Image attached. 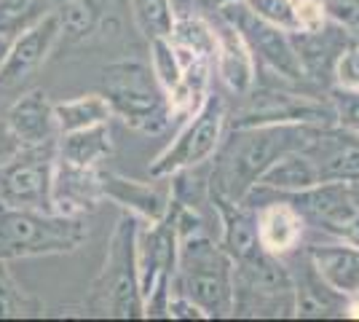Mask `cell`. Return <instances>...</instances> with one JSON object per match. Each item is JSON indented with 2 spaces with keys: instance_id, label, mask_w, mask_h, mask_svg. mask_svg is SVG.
<instances>
[{
  "instance_id": "cell-1",
  "label": "cell",
  "mask_w": 359,
  "mask_h": 322,
  "mask_svg": "<svg viewBox=\"0 0 359 322\" xmlns=\"http://www.w3.org/2000/svg\"><path fill=\"white\" fill-rule=\"evenodd\" d=\"M314 123H271V126H236L228 129L215 151L210 169V191L225 199L244 201L260 175L287 151L306 148Z\"/></svg>"
},
{
  "instance_id": "cell-2",
  "label": "cell",
  "mask_w": 359,
  "mask_h": 322,
  "mask_svg": "<svg viewBox=\"0 0 359 322\" xmlns=\"http://www.w3.org/2000/svg\"><path fill=\"white\" fill-rule=\"evenodd\" d=\"M142 220L132 213H121L107 242L105 263L89 288L86 309L102 317L137 320L145 317V301L137 271V234Z\"/></svg>"
},
{
  "instance_id": "cell-3",
  "label": "cell",
  "mask_w": 359,
  "mask_h": 322,
  "mask_svg": "<svg viewBox=\"0 0 359 322\" xmlns=\"http://www.w3.org/2000/svg\"><path fill=\"white\" fill-rule=\"evenodd\" d=\"M172 293L191 298L207 320L233 317V258L207 234L182 239Z\"/></svg>"
},
{
  "instance_id": "cell-4",
  "label": "cell",
  "mask_w": 359,
  "mask_h": 322,
  "mask_svg": "<svg viewBox=\"0 0 359 322\" xmlns=\"http://www.w3.org/2000/svg\"><path fill=\"white\" fill-rule=\"evenodd\" d=\"M113 116L140 135H161L169 129L175 110L148 62L121 60L102 67V92Z\"/></svg>"
},
{
  "instance_id": "cell-5",
  "label": "cell",
  "mask_w": 359,
  "mask_h": 322,
  "mask_svg": "<svg viewBox=\"0 0 359 322\" xmlns=\"http://www.w3.org/2000/svg\"><path fill=\"white\" fill-rule=\"evenodd\" d=\"M89 229L83 217L27 207L0 204V258H41V255H65L86 242Z\"/></svg>"
},
{
  "instance_id": "cell-6",
  "label": "cell",
  "mask_w": 359,
  "mask_h": 322,
  "mask_svg": "<svg viewBox=\"0 0 359 322\" xmlns=\"http://www.w3.org/2000/svg\"><path fill=\"white\" fill-rule=\"evenodd\" d=\"M233 317H298L295 276L260 245L233 261Z\"/></svg>"
},
{
  "instance_id": "cell-7",
  "label": "cell",
  "mask_w": 359,
  "mask_h": 322,
  "mask_svg": "<svg viewBox=\"0 0 359 322\" xmlns=\"http://www.w3.org/2000/svg\"><path fill=\"white\" fill-rule=\"evenodd\" d=\"M228 126V102L217 92H210L207 100L191 113V121L180 132L175 142L164 148L150 164V177L161 180L172 177L180 169H191L207 164L220 148Z\"/></svg>"
},
{
  "instance_id": "cell-8",
  "label": "cell",
  "mask_w": 359,
  "mask_h": 322,
  "mask_svg": "<svg viewBox=\"0 0 359 322\" xmlns=\"http://www.w3.org/2000/svg\"><path fill=\"white\" fill-rule=\"evenodd\" d=\"M177 231L169 223L166 215L158 223L140 226L137 271H140V290H142V301H145V317H166L175 269H177Z\"/></svg>"
},
{
  "instance_id": "cell-9",
  "label": "cell",
  "mask_w": 359,
  "mask_h": 322,
  "mask_svg": "<svg viewBox=\"0 0 359 322\" xmlns=\"http://www.w3.org/2000/svg\"><path fill=\"white\" fill-rule=\"evenodd\" d=\"M244 105L228 113V129L236 126H271V123H335V110L330 100L311 97V94L287 92L276 86L257 89L252 86L241 94Z\"/></svg>"
},
{
  "instance_id": "cell-10",
  "label": "cell",
  "mask_w": 359,
  "mask_h": 322,
  "mask_svg": "<svg viewBox=\"0 0 359 322\" xmlns=\"http://www.w3.org/2000/svg\"><path fill=\"white\" fill-rule=\"evenodd\" d=\"M57 167V142L22 148L0 167V204L54 213L51 183Z\"/></svg>"
},
{
  "instance_id": "cell-11",
  "label": "cell",
  "mask_w": 359,
  "mask_h": 322,
  "mask_svg": "<svg viewBox=\"0 0 359 322\" xmlns=\"http://www.w3.org/2000/svg\"><path fill=\"white\" fill-rule=\"evenodd\" d=\"M215 11L223 19H228L241 32V38L247 41V46L255 54V60H260L269 70H273L276 76L287 78V81H303L298 51L292 46L290 32H285L276 25H271L266 19H260L244 0L223 3Z\"/></svg>"
},
{
  "instance_id": "cell-12",
  "label": "cell",
  "mask_w": 359,
  "mask_h": 322,
  "mask_svg": "<svg viewBox=\"0 0 359 322\" xmlns=\"http://www.w3.org/2000/svg\"><path fill=\"white\" fill-rule=\"evenodd\" d=\"M309 226H316L325 236L344 239L359 223L357 183H319L309 191L287 196Z\"/></svg>"
},
{
  "instance_id": "cell-13",
  "label": "cell",
  "mask_w": 359,
  "mask_h": 322,
  "mask_svg": "<svg viewBox=\"0 0 359 322\" xmlns=\"http://www.w3.org/2000/svg\"><path fill=\"white\" fill-rule=\"evenodd\" d=\"M306 156L314 161L322 183L359 185V135L341 123H319L306 142Z\"/></svg>"
},
{
  "instance_id": "cell-14",
  "label": "cell",
  "mask_w": 359,
  "mask_h": 322,
  "mask_svg": "<svg viewBox=\"0 0 359 322\" xmlns=\"http://www.w3.org/2000/svg\"><path fill=\"white\" fill-rule=\"evenodd\" d=\"M57 43H60V19L51 8L38 25H32L30 30H25L11 41L6 65L0 70V86L3 89L22 86L27 78L38 73V67L48 60Z\"/></svg>"
},
{
  "instance_id": "cell-15",
  "label": "cell",
  "mask_w": 359,
  "mask_h": 322,
  "mask_svg": "<svg viewBox=\"0 0 359 322\" xmlns=\"http://www.w3.org/2000/svg\"><path fill=\"white\" fill-rule=\"evenodd\" d=\"M201 11H215V8H201ZM212 19V16H210ZM215 70L217 78L223 81V86L233 97H241L257 83V65H255V54L250 51L247 41L241 38V32L223 16L215 11Z\"/></svg>"
},
{
  "instance_id": "cell-16",
  "label": "cell",
  "mask_w": 359,
  "mask_h": 322,
  "mask_svg": "<svg viewBox=\"0 0 359 322\" xmlns=\"http://www.w3.org/2000/svg\"><path fill=\"white\" fill-rule=\"evenodd\" d=\"M292 46L298 51L300 70H303V81H314V83H325L332 81L335 73V62L354 38L335 25L332 19H327L322 27L309 32H290Z\"/></svg>"
},
{
  "instance_id": "cell-17",
  "label": "cell",
  "mask_w": 359,
  "mask_h": 322,
  "mask_svg": "<svg viewBox=\"0 0 359 322\" xmlns=\"http://www.w3.org/2000/svg\"><path fill=\"white\" fill-rule=\"evenodd\" d=\"M306 258L316 276L335 295L341 298L359 295V247L327 236V242H311L306 247Z\"/></svg>"
},
{
  "instance_id": "cell-18",
  "label": "cell",
  "mask_w": 359,
  "mask_h": 322,
  "mask_svg": "<svg viewBox=\"0 0 359 322\" xmlns=\"http://www.w3.org/2000/svg\"><path fill=\"white\" fill-rule=\"evenodd\" d=\"M100 201H102L100 167H75V164H67L57 156L54 183H51L54 213L86 217V213L97 210Z\"/></svg>"
},
{
  "instance_id": "cell-19",
  "label": "cell",
  "mask_w": 359,
  "mask_h": 322,
  "mask_svg": "<svg viewBox=\"0 0 359 322\" xmlns=\"http://www.w3.org/2000/svg\"><path fill=\"white\" fill-rule=\"evenodd\" d=\"M6 121L11 123L16 137L25 148L32 145H48L60 140V123L54 113V102L48 100L43 89H27L16 97L11 107L6 110Z\"/></svg>"
},
{
  "instance_id": "cell-20",
  "label": "cell",
  "mask_w": 359,
  "mask_h": 322,
  "mask_svg": "<svg viewBox=\"0 0 359 322\" xmlns=\"http://www.w3.org/2000/svg\"><path fill=\"white\" fill-rule=\"evenodd\" d=\"M100 191H102V199L137 215L142 223H158V220H164L166 210H169V194L158 191L153 183L132 180L118 172L100 169Z\"/></svg>"
},
{
  "instance_id": "cell-21",
  "label": "cell",
  "mask_w": 359,
  "mask_h": 322,
  "mask_svg": "<svg viewBox=\"0 0 359 322\" xmlns=\"http://www.w3.org/2000/svg\"><path fill=\"white\" fill-rule=\"evenodd\" d=\"M255 213H257V242L263 250L282 258L287 253H292L295 247H300L309 223L287 196L269 201Z\"/></svg>"
},
{
  "instance_id": "cell-22",
  "label": "cell",
  "mask_w": 359,
  "mask_h": 322,
  "mask_svg": "<svg viewBox=\"0 0 359 322\" xmlns=\"http://www.w3.org/2000/svg\"><path fill=\"white\" fill-rule=\"evenodd\" d=\"M319 172H316L314 161L306 156L303 148L298 151H287L273 164H271L252 191H269V194H279V196H292L300 191H309L319 185Z\"/></svg>"
},
{
  "instance_id": "cell-23",
  "label": "cell",
  "mask_w": 359,
  "mask_h": 322,
  "mask_svg": "<svg viewBox=\"0 0 359 322\" xmlns=\"http://www.w3.org/2000/svg\"><path fill=\"white\" fill-rule=\"evenodd\" d=\"M57 156L75 167H100L113 156L110 123H97L75 132H62L57 140Z\"/></svg>"
},
{
  "instance_id": "cell-24",
  "label": "cell",
  "mask_w": 359,
  "mask_h": 322,
  "mask_svg": "<svg viewBox=\"0 0 359 322\" xmlns=\"http://www.w3.org/2000/svg\"><path fill=\"white\" fill-rule=\"evenodd\" d=\"M54 113H57V123H60V135L97 126V123H110L113 119V107L105 100V94H83L75 100L54 102Z\"/></svg>"
},
{
  "instance_id": "cell-25",
  "label": "cell",
  "mask_w": 359,
  "mask_h": 322,
  "mask_svg": "<svg viewBox=\"0 0 359 322\" xmlns=\"http://www.w3.org/2000/svg\"><path fill=\"white\" fill-rule=\"evenodd\" d=\"M54 14L60 19V41L81 43L100 27L102 0H60Z\"/></svg>"
},
{
  "instance_id": "cell-26",
  "label": "cell",
  "mask_w": 359,
  "mask_h": 322,
  "mask_svg": "<svg viewBox=\"0 0 359 322\" xmlns=\"http://www.w3.org/2000/svg\"><path fill=\"white\" fill-rule=\"evenodd\" d=\"M51 11V0H0V35L11 38L30 30Z\"/></svg>"
},
{
  "instance_id": "cell-27",
  "label": "cell",
  "mask_w": 359,
  "mask_h": 322,
  "mask_svg": "<svg viewBox=\"0 0 359 322\" xmlns=\"http://www.w3.org/2000/svg\"><path fill=\"white\" fill-rule=\"evenodd\" d=\"M35 314H43V304L16 282L6 261L0 258V320L35 317Z\"/></svg>"
},
{
  "instance_id": "cell-28",
  "label": "cell",
  "mask_w": 359,
  "mask_h": 322,
  "mask_svg": "<svg viewBox=\"0 0 359 322\" xmlns=\"http://www.w3.org/2000/svg\"><path fill=\"white\" fill-rule=\"evenodd\" d=\"M132 19L145 41L169 35L175 25L172 0H132Z\"/></svg>"
},
{
  "instance_id": "cell-29",
  "label": "cell",
  "mask_w": 359,
  "mask_h": 322,
  "mask_svg": "<svg viewBox=\"0 0 359 322\" xmlns=\"http://www.w3.org/2000/svg\"><path fill=\"white\" fill-rule=\"evenodd\" d=\"M150 67L158 78V83L164 86L166 94H172L182 81V65H180L177 48L172 43L169 35H158L150 38Z\"/></svg>"
},
{
  "instance_id": "cell-30",
  "label": "cell",
  "mask_w": 359,
  "mask_h": 322,
  "mask_svg": "<svg viewBox=\"0 0 359 322\" xmlns=\"http://www.w3.org/2000/svg\"><path fill=\"white\" fill-rule=\"evenodd\" d=\"M260 19L282 27L285 32H298V0H244Z\"/></svg>"
},
{
  "instance_id": "cell-31",
  "label": "cell",
  "mask_w": 359,
  "mask_h": 322,
  "mask_svg": "<svg viewBox=\"0 0 359 322\" xmlns=\"http://www.w3.org/2000/svg\"><path fill=\"white\" fill-rule=\"evenodd\" d=\"M327 100L335 110V123L359 135V92L344 89V86H330Z\"/></svg>"
},
{
  "instance_id": "cell-32",
  "label": "cell",
  "mask_w": 359,
  "mask_h": 322,
  "mask_svg": "<svg viewBox=\"0 0 359 322\" xmlns=\"http://www.w3.org/2000/svg\"><path fill=\"white\" fill-rule=\"evenodd\" d=\"M332 86H344V89L359 92V41L357 38L341 51V57L335 62Z\"/></svg>"
},
{
  "instance_id": "cell-33",
  "label": "cell",
  "mask_w": 359,
  "mask_h": 322,
  "mask_svg": "<svg viewBox=\"0 0 359 322\" xmlns=\"http://www.w3.org/2000/svg\"><path fill=\"white\" fill-rule=\"evenodd\" d=\"M327 19L341 25L351 38H359V0H322Z\"/></svg>"
},
{
  "instance_id": "cell-34",
  "label": "cell",
  "mask_w": 359,
  "mask_h": 322,
  "mask_svg": "<svg viewBox=\"0 0 359 322\" xmlns=\"http://www.w3.org/2000/svg\"><path fill=\"white\" fill-rule=\"evenodd\" d=\"M166 317H172V320H207V314L196 307L191 298L177 295V293H172V298H169Z\"/></svg>"
},
{
  "instance_id": "cell-35",
  "label": "cell",
  "mask_w": 359,
  "mask_h": 322,
  "mask_svg": "<svg viewBox=\"0 0 359 322\" xmlns=\"http://www.w3.org/2000/svg\"><path fill=\"white\" fill-rule=\"evenodd\" d=\"M22 140L16 137V132L11 129V123L6 121V116L0 119V167L8 164L19 151H22Z\"/></svg>"
},
{
  "instance_id": "cell-36",
  "label": "cell",
  "mask_w": 359,
  "mask_h": 322,
  "mask_svg": "<svg viewBox=\"0 0 359 322\" xmlns=\"http://www.w3.org/2000/svg\"><path fill=\"white\" fill-rule=\"evenodd\" d=\"M198 6H201V0H172V11H175V16L194 14V11H198Z\"/></svg>"
},
{
  "instance_id": "cell-37",
  "label": "cell",
  "mask_w": 359,
  "mask_h": 322,
  "mask_svg": "<svg viewBox=\"0 0 359 322\" xmlns=\"http://www.w3.org/2000/svg\"><path fill=\"white\" fill-rule=\"evenodd\" d=\"M344 314L346 317H351V320H359V295L357 298H346Z\"/></svg>"
},
{
  "instance_id": "cell-38",
  "label": "cell",
  "mask_w": 359,
  "mask_h": 322,
  "mask_svg": "<svg viewBox=\"0 0 359 322\" xmlns=\"http://www.w3.org/2000/svg\"><path fill=\"white\" fill-rule=\"evenodd\" d=\"M8 48H11V38L0 35V70H3V65H6V57H8Z\"/></svg>"
},
{
  "instance_id": "cell-39",
  "label": "cell",
  "mask_w": 359,
  "mask_h": 322,
  "mask_svg": "<svg viewBox=\"0 0 359 322\" xmlns=\"http://www.w3.org/2000/svg\"><path fill=\"white\" fill-rule=\"evenodd\" d=\"M223 3H231V0H201L198 8H217V6H223Z\"/></svg>"
}]
</instances>
